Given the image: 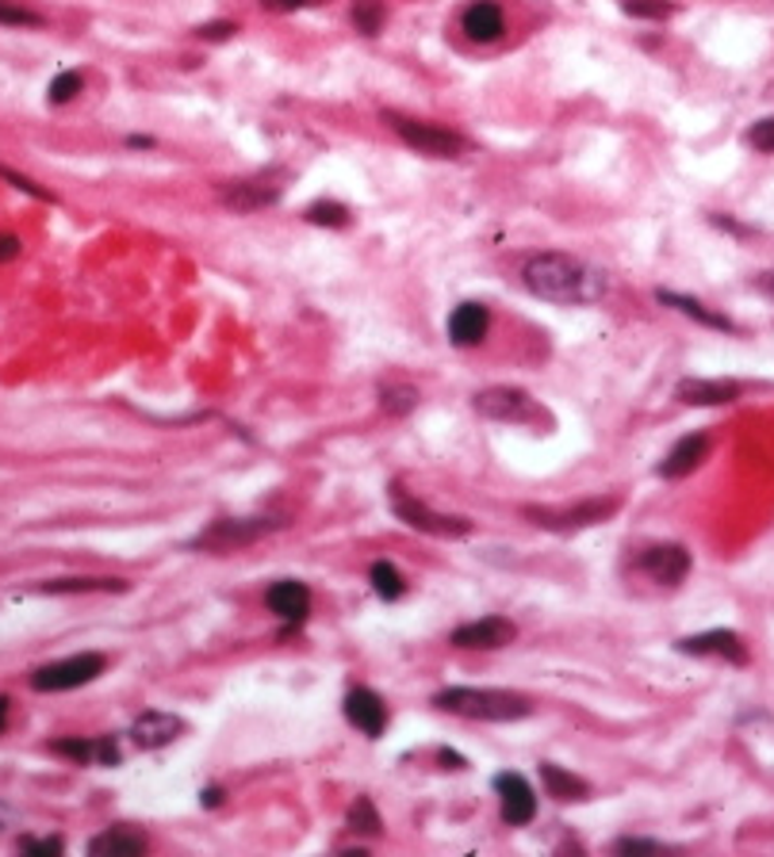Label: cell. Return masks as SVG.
Masks as SVG:
<instances>
[{
	"instance_id": "cell-1",
	"label": "cell",
	"mask_w": 774,
	"mask_h": 857,
	"mask_svg": "<svg viewBox=\"0 0 774 857\" xmlns=\"http://www.w3.org/2000/svg\"><path fill=\"white\" fill-rule=\"evenodd\" d=\"M522 280L537 299L563 303V307H591L610 295V276L598 265L571 253H533L522 268Z\"/></svg>"
},
{
	"instance_id": "cell-2",
	"label": "cell",
	"mask_w": 774,
	"mask_h": 857,
	"mask_svg": "<svg viewBox=\"0 0 774 857\" xmlns=\"http://www.w3.org/2000/svg\"><path fill=\"white\" fill-rule=\"evenodd\" d=\"M441 712L465 716V720H487V724H510L525 720L533 712V704L522 693H506V689H472V686H453L441 689L433 696Z\"/></svg>"
},
{
	"instance_id": "cell-3",
	"label": "cell",
	"mask_w": 774,
	"mask_h": 857,
	"mask_svg": "<svg viewBox=\"0 0 774 857\" xmlns=\"http://www.w3.org/2000/svg\"><path fill=\"white\" fill-rule=\"evenodd\" d=\"M621 510V498H583L575 506H525V517L548 533H583L606 525Z\"/></svg>"
},
{
	"instance_id": "cell-4",
	"label": "cell",
	"mask_w": 774,
	"mask_h": 857,
	"mask_svg": "<svg viewBox=\"0 0 774 857\" xmlns=\"http://www.w3.org/2000/svg\"><path fill=\"white\" fill-rule=\"evenodd\" d=\"M392 123V130L403 138V146L418 150L426 157H465L468 154V138L457 135V130H445L437 123H422V119H407V115H383Z\"/></svg>"
},
{
	"instance_id": "cell-5",
	"label": "cell",
	"mask_w": 774,
	"mask_h": 857,
	"mask_svg": "<svg viewBox=\"0 0 774 857\" xmlns=\"http://www.w3.org/2000/svg\"><path fill=\"white\" fill-rule=\"evenodd\" d=\"M107 658L100 651H81V655L58 658L50 666H39L31 674V689L35 693H66V689H81L89 681H97L104 674Z\"/></svg>"
},
{
	"instance_id": "cell-6",
	"label": "cell",
	"mask_w": 774,
	"mask_h": 857,
	"mask_svg": "<svg viewBox=\"0 0 774 857\" xmlns=\"http://www.w3.org/2000/svg\"><path fill=\"white\" fill-rule=\"evenodd\" d=\"M392 510L399 521H407L410 528H418V533H430V536H445V540H457V536H468L472 533V521L468 517H453V513H437L430 510L426 502H418V498H410L403 486H392Z\"/></svg>"
},
{
	"instance_id": "cell-7",
	"label": "cell",
	"mask_w": 774,
	"mask_h": 857,
	"mask_svg": "<svg viewBox=\"0 0 774 857\" xmlns=\"http://www.w3.org/2000/svg\"><path fill=\"white\" fill-rule=\"evenodd\" d=\"M272 528H280V521H269V517H227V521H215L207 533L196 536V548L204 551H215V555H227V551H238V548H250L253 540H262V536H269Z\"/></svg>"
},
{
	"instance_id": "cell-8",
	"label": "cell",
	"mask_w": 774,
	"mask_h": 857,
	"mask_svg": "<svg viewBox=\"0 0 774 857\" xmlns=\"http://www.w3.org/2000/svg\"><path fill=\"white\" fill-rule=\"evenodd\" d=\"M513 636H518V628H513L506 616H480V621L460 624V628L448 636V643L460 651H498V648H506V643H513Z\"/></svg>"
},
{
	"instance_id": "cell-9",
	"label": "cell",
	"mask_w": 774,
	"mask_h": 857,
	"mask_svg": "<svg viewBox=\"0 0 774 857\" xmlns=\"http://www.w3.org/2000/svg\"><path fill=\"white\" fill-rule=\"evenodd\" d=\"M495 793L503 801V819L510 827H525L533 823L537 816V793H533V784L525 781L522 773H498L495 781Z\"/></svg>"
},
{
	"instance_id": "cell-10",
	"label": "cell",
	"mask_w": 774,
	"mask_h": 857,
	"mask_svg": "<svg viewBox=\"0 0 774 857\" xmlns=\"http://www.w3.org/2000/svg\"><path fill=\"white\" fill-rule=\"evenodd\" d=\"M636 566H640L648 578H656L660 586H678L690 575V551H686L683 543H656V548H648L636 559Z\"/></svg>"
},
{
	"instance_id": "cell-11",
	"label": "cell",
	"mask_w": 774,
	"mask_h": 857,
	"mask_svg": "<svg viewBox=\"0 0 774 857\" xmlns=\"http://www.w3.org/2000/svg\"><path fill=\"white\" fill-rule=\"evenodd\" d=\"M475 413L491 421H530L533 413V398L525 395L522 387H487L475 395Z\"/></svg>"
},
{
	"instance_id": "cell-12",
	"label": "cell",
	"mask_w": 774,
	"mask_h": 857,
	"mask_svg": "<svg viewBox=\"0 0 774 857\" xmlns=\"http://www.w3.org/2000/svg\"><path fill=\"white\" fill-rule=\"evenodd\" d=\"M683 655H718V658H728V663L744 666L748 663V643H744L736 631L728 628H713V631H701V636H686L675 643Z\"/></svg>"
},
{
	"instance_id": "cell-13",
	"label": "cell",
	"mask_w": 774,
	"mask_h": 857,
	"mask_svg": "<svg viewBox=\"0 0 774 857\" xmlns=\"http://www.w3.org/2000/svg\"><path fill=\"white\" fill-rule=\"evenodd\" d=\"M345 720L353 724L357 731H365L368 739H380L383 728H388V708H383V696L376 689H353L345 696Z\"/></svg>"
},
{
	"instance_id": "cell-14",
	"label": "cell",
	"mask_w": 774,
	"mask_h": 857,
	"mask_svg": "<svg viewBox=\"0 0 774 857\" xmlns=\"http://www.w3.org/2000/svg\"><path fill=\"white\" fill-rule=\"evenodd\" d=\"M223 207L238 210V215H253V210H265L272 203H280V184L269 180H234V184L219 188Z\"/></svg>"
},
{
	"instance_id": "cell-15",
	"label": "cell",
	"mask_w": 774,
	"mask_h": 857,
	"mask_svg": "<svg viewBox=\"0 0 774 857\" xmlns=\"http://www.w3.org/2000/svg\"><path fill=\"white\" fill-rule=\"evenodd\" d=\"M180 731H185V720L173 716V712H142L139 720L131 724V743L142 746V751H162Z\"/></svg>"
},
{
	"instance_id": "cell-16",
	"label": "cell",
	"mask_w": 774,
	"mask_h": 857,
	"mask_svg": "<svg viewBox=\"0 0 774 857\" xmlns=\"http://www.w3.org/2000/svg\"><path fill=\"white\" fill-rule=\"evenodd\" d=\"M740 383L733 380H701V375H690V380H678L675 398L683 406H725L740 398Z\"/></svg>"
},
{
	"instance_id": "cell-17",
	"label": "cell",
	"mask_w": 774,
	"mask_h": 857,
	"mask_svg": "<svg viewBox=\"0 0 774 857\" xmlns=\"http://www.w3.org/2000/svg\"><path fill=\"white\" fill-rule=\"evenodd\" d=\"M50 751L62 754V758L77 762V766H119V746L115 739H58L50 743Z\"/></svg>"
},
{
	"instance_id": "cell-18",
	"label": "cell",
	"mask_w": 774,
	"mask_h": 857,
	"mask_svg": "<svg viewBox=\"0 0 774 857\" xmlns=\"http://www.w3.org/2000/svg\"><path fill=\"white\" fill-rule=\"evenodd\" d=\"M460 31L472 42H495L506 31V16L495 0H472L465 12H460Z\"/></svg>"
},
{
	"instance_id": "cell-19",
	"label": "cell",
	"mask_w": 774,
	"mask_h": 857,
	"mask_svg": "<svg viewBox=\"0 0 774 857\" xmlns=\"http://www.w3.org/2000/svg\"><path fill=\"white\" fill-rule=\"evenodd\" d=\"M491 330V310L483 303H460L448 318V341L457 348H472L487 337Z\"/></svg>"
},
{
	"instance_id": "cell-20",
	"label": "cell",
	"mask_w": 774,
	"mask_h": 857,
	"mask_svg": "<svg viewBox=\"0 0 774 857\" xmlns=\"http://www.w3.org/2000/svg\"><path fill=\"white\" fill-rule=\"evenodd\" d=\"M265 605L272 609V613L280 616L284 624H303L310 613V590L303 583H295V578H284V583L269 586V593H265Z\"/></svg>"
},
{
	"instance_id": "cell-21",
	"label": "cell",
	"mask_w": 774,
	"mask_h": 857,
	"mask_svg": "<svg viewBox=\"0 0 774 857\" xmlns=\"http://www.w3.org/2000/svg\"><path fill=\"white\" fill-rule=\"evenodd\" d=\"M706 452H709V437L706 433H690V437H683V440H675V448H671L668 456H663V463L656 471H660L663 478H686L690 475L694 468H698L701 460H706Z\"/></svg>"
},
{
	"instance_id": "cell-22",
	"label": "cell",
	"mask_w": 774,
	"mask_h": 857,
	"mask_svg": "<svg viewBox=\"0 0 774 857\" xmlns=\"http://www.w3.org/2000/svg\"><path fill=\"white\" fill-rule=\"evenodd\" d=\"M541 781H545V793L553 796V801H560V804L587 801V796H591V784L583 781V777L568 773V769L553 766V762H545V766H541Z\"/></svg>"
},
{
	"instance_id": "cell-23",
	"label": "cell",
	"mask_w": 774,
	"mask_h": 857,
	"mask_svg": "<svg viewBox=\"0 0 774 857\" xmlns=\"http://www.w3.org/2000/svg\"><path fill=\"white\" fill-rule=\"evenodd\" d=\"M656 299H660L663 307H675L678 315L694 318V322L709 325V330H725V333H733V330H736V325H733V318L718 315V310H709L706 303L690 299V295H678V292H656Z\"/></svg>"
},
{
	"instance_id": "cell-24",
	"label": "cell",
	"mask_w": 774,
	"mask_h": 857,
	"mask_svg": "<svg viewBox=\"0 0 774 857\" xmlns=\"http://www.w3.org/2000/svg\"><path fill=\"white\" fill-rule=\"evenodd\" d=\"M368 583H372V590L380 601H399L403 593H407V578H403L399 566L388 563V559H376L372 571H368Z\"/></svg>"
},
{
	"instance_id": "cell-25",
	"label": "cell",
	"mask_w": 774,
	"mask_h": 857,
	"mask_svg": "<svg viewBox=\"0 0 774 857\" xmlns=\"http://www.w3.org/2000/svg\"><path fill=\"white\" fill-rule=\"evenodd\" d=\"M89 854L104 857V854H147V839L142 834H131V831H104L97 834V839L89 842Z\"/></svg>"
},
{
	"instance_id": "cell-26",
	"label": "cell",
	"mask_w": 774,
	"mask_h": 857,
	"mask_svg": "<svg viewBox=\"0 0 774 857\" xmlns=\"http://www.w3.org/2000/svg\"><path fill=\"white\" fill-rule=\"evenodd\" d=\"M303 219L310 222V227H330V230H342L353 222V210L345 207V203L338 200H315L307 210H303Z\"/></svg>"
},
{
	"instance_id": "cell-27",
	"label": "cell",
	"mask_w": 774,
	"mask_h": 857,
	"mask_svg": "<svg viewBox=\"0 0 774 857\" xmlns=\"http://www.w3.org/2000/svg\"><path fill=\"white\" fill-rule=\"evenodd\" d=\"M89 590H127L123 578H62V583H47L42 593H89Z\"/></svg>"
},
{
	"instance_id": "cell-28",
	"label": "cell",
	"mask_w": 774,
	"mask_h": 857,
	"mask_svg": "<svg viewBox=\"0 0 774 857\" xmlns=\"http://www.w3.org/2000/svg\"><path fill=\"white\" fill-rule=\"evenodd\" d=\"M353 24H357L360 35H380L383 31V0H357L353 4Z\"/></svg>"
},
{
	"instance_id": "cell-29",
	"label": "cell",
	"mask_w": 774,
	"mask_h": 857,
	"mask_svg": "<svg viewBox=\"0 0 774 857\" xmlns=\"http://www.w3.org/2000/svg\"><path fill=\"white\" fill-rule=\"evenodd\" d=\"M380 398H383V410L395 413V418H403V413H410L418 406V391L407 387V383H388L380 391Z\"/></svg>"
},
{
	"instance_id": "cell-30",
	"label": "cell",
	"mask_w": 774,
	"mask_h": 857,
	"mask_svg": "<svg viewBox=\"0 0 774 857\" xmlns=\"http://www.w3.org/2000/svg\"><path fill=\"white\" fill-rule=\"evenodd\" d=\"M383 819L380 811H376V804L368 801V796H357V804L350 808V831H360V834H380Z\"/></svg>"
},
{
	"instance_id": "cell-31",
	"label": "cell",
	"mask_w": 774,
	"mask_h": 857,
	"mask_svg": "<svg viewBox=\"0 0 774 857\" xmlns=\"http://www.w3.org/2000/svg\"><path fill=\"white\" fill-rule=\"evenodd\" d=\"M621 12L633 20H668L675 4L671 0H621Z\"/></svg>"
},
{
	"instance_id": "cell-32",
	"label": "cell",
	"mask_w": 774,
	"mask_h": 857,
	"mask_svg": "<svg viewBox=\"0 0 774 857\" xmlns=\"http://www.w3.org/2000/svg\"><path fill=\"white\" fill-rule=\"evenodd\" d=\"M81 74H77V69H62V74L54 77V81H50V89H47V100L50 104H69V100L77 97V92H81Z\"/></svg>"
},
{
	"instance_id": "cell-33",
	"label": "cell",
	"mask_w": 774,
	"mask_h": 857,
	"mask_svg": "<svg viewBox=\"0 0 774 857\" xmlns=\"http://www.w3.org/2000/svg\"><path fill=\"white\" fill-rule=\"evenodd\" d=\"M0 24L4 27H42V16L24 9L20 0H0Z\"/></svg>"
},
{
	"instance_id": "cell-34",
	"label": "cell",
	"mask_w": 774,
	"mask_h": 857,
	"mask_svg": "<svg viewBox=\"0 0 774 857\" xmlns=\"http://www.w3.org/2000/svg\"><path fill=\"white\" fill-rule=\"evenodd\" d=\"M744 142H748L756 154H774V115H766V119L751 123L748 135H744Z\"/></svg>"
},
{
	"instance_id": "cell-35",
	"label": "cell",
	"mask_w": 774,
	"mask_h": 857,
	"mask_svg": "<svg viewBox=\"0 0 774 857\" xmlns=\"http://www.w3.org/2000/svg\"><path fill=\"white\" fill-rule=\"evenodd\" d=\"M0 180H9L12 188H20V192H27L31 200H42V203H54V195L47 192V188H39L31 177H24V172L9 169V165H0Z\"/></svg>"
},
{
	"instance_id": "cell-36",
	"label": "cell",
	"mask_w": 774,
	"mask_h": 857,
	"mask_svg": "<svg viewBox=\"0 0 774 857\" xmlns=\"http://www.w3.org/2000/svg\"><path fill=\"white\" fill-rule=\"evenodd\" d=\"M663 842L652 839H618L613 842V854H660Z\"/></svg>"
},
{
	"instance_id": "cell-37",
	"label": "cell",
	"mask_w": 774,
	"mask_h": 857,
	"mask_svg": "<svg viewBox=\"0 0 774 857\" xmlns=\"http://www.w3.org/2000/svg\"><path fill=\"white\" fill-rule=\"evenodd\" d=\"M20 849H24V854H62V849H66V842L62 839H20Z\"/></svg>"
},
{
	"instance_id": "cell-38",
	"label": "cell",
	"mask_w": 774,
	"mask_h": 857,
	"mask_svg": "<svg viewBox=\"0 0 774 857\" xmlns=\"http://www.w3.org/2000/svg\"><path fill=\"white\" fill-rule=\"evenodd\" d=\"M234 31H238V24H230V20H215V24L196 27V35H200V39H207V42H223V39H230Z\"/></svg>"
},
{
	"instance_id": "cell-39",
	"label": "cell",
	"mask_w": 774,
	"mask_h": 857,
	"mask_svg": "<svg viewBox=\"0 0 774 857\" xmlns=\"http://www.w3.org/2000/svg\"><path fill=\"white\" fill-rule=\"evenodd\" d=\"M20 253H24V242H20L16 234H0V265H9V260H16Z\"/></svg>"
},
{
	"instance_id": "cell-40",
	"label": "cell",
	"mask_w": 774,
	"mask_h": 857,
	"mask_svg": "<svg viewBox=\"0 0 774 857\" xmlns=\"http://www.w3.org/2000/svg\"><path fill=\"white\" fill-rule=\"evenodd\" d=\"M262 4L272 12H295V9H310V4H322V0H262Z\"/></svg>"
},
{
	"instance_id": "cell-41",
	"label": "cell",
	"mask_w": 774,
	"mask_h": 857,
	"mask_svg": "<svg viewBox=\"0 0 774 857\" xmlns=\"http://www.w3.org/2000/svg\"><path fill=\"white\" fill-rule=\"evenodd\" d=\"M200 804H204V808H219V804H223V789H204V793H200Z\"/></svg>"
},
{
	"instance_id": "cell-42",
	"label": "cell",
	"mask_w": 774,
	"mask_h": 857,
	"mask_svg": "<svg viewBox=\"0 0 774 857\" xmlns=\"http://www.w3.org/2000/svg\"><path fill=\"white\" fill-rule=\"evenodd\" d=\"M127 146H135V150H150V146H154V138H147V135H131V138H127Z\"/></svg>"
},
{
	"instance_id": "cell-43",
	"label": "cell",
	"mask_w": 774,
	"mask_h": 857,
	"mask_svg": "<svg viewBox=\"0 0 774 857\" xmlns=\"http://www.w3.org/2000/svg\"><path fill=\"white\" fill-rule=\"evenodd\" d=\"M759 287H763V295H771V299H774V272L759 276Z\"/></svg>"
},
{
	"instance_id": "cell-44",
	"label": "cell",
	"mask_w": 774,
	"mask_h": 857,
	"mask_svg": "<svg viewBox=\"0 0 774 857\" xmlns=\"http://www.w3.org/2000/svg\"><path fill=\"white\" fill-rule=\"evenodd\" d=\"M9 696H0V731H4V720H9Z\"/></svg>"
},
{
	"instance_id": "cell-45",
	"label": "cell",
	"mask_w": 774,
	"mask_h": 857,
	"mask_svg": "<svg viewBox=\"0 0 774 857\" xmlns=\"http://www.w3.org/2000/svg\"><path fill=\"white\" fill-rule=\"evenodd\" d=\"M4 819H9V808H4V804H0V827H4Z\"/></svg>"
}]
</instances>
